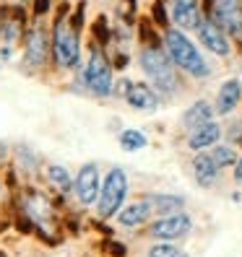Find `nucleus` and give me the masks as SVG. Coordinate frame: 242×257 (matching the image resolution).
Returning <instances> with one entry per match:
<instances>
[{
  "label": "nucleus",
  "mask_w": 242,
  "mask_h": 257,
  "mask_svg": "<svg viewBox=\"0 0 242 257\" xmlns=\"http://www.w3.org/2000/svg\"><path fill=\"white\" fill-rule=\"evenodd\" d=\"M148 257H188L180 247H175L172 241H159L148 249Z\"/></svg>",
  "instance_id": "obj_23"
},
{
  "label": "nucleus",
  "mask_w": 242,
  "mask_h": 257,
  "mask_svg": "<svg viewBox=\"0 0 242 257\" xmlns=\"http://www.w3.org/2000/svg\"><path fill=\"white\" fill-rule=\"evenodd\" d=\"M211 19H214L224 32H229L234 37L242 34V3L239 0H214Z\"/></svg>",
  "instance_id": "obj_8"
},
{
  "label": "nucleus",
  "mask_w": 242,
  "mask_h": 257,
  "mask_svg": "<svg viewBox=\"0 0 242 257\" xmlns=\"http://www.w3.org/2000/svg\"><path fill=\"white\" fill-rule=\"evenodd\" d=\"M120 146H123L125 151H141V148H146V135L141 133V130H123L120 133Z\"/></svg>",
  "instance_id": "obj_22"
},
{
  "label": "nucleus",
  "mask_w": 242,
  "mask_h": 257,
  "mask_svg": "<svg viewBox=\"0 0 242 257\" xmlns=\"http://www.w3.org/2000/svg\"><path fill=\"white\" fill-rule=\"evenodd\" d=\"M120 13H123L125 24H133V16H135V0H123V6H120Z\"/></svg>",
  "instance_id": "obj_27"
},
{
  "label": "nucleus",
  "mask_w": 242,
  "mask_h": 257,
  "mask_svg": "<svg viewBox=\"0 0 242 257\" xmlns=\"http://www.w3.org/2000/svg\"><path fill=\"white\" fill-rule=\"evenodd\" d=\"M234 179H237V182L242 185V159L234 164Z\"/></svg>",
  "instance_id": "obj_31"
},
{
  "label": "nucleus",
  "mask_w": 242,
  "mask_h": 257,
  "mask_svg": "<svg viewBox=\"0 0 242 257\" xmlns=\"http://www.w3.org/2000/svg\"><path fill=\"white\" fill-rule=\"evenodd\" d=\"M86 86L92 88L97 96H107L112 94V63L99 47L92 50V57H89L86 65Z\"/></svg>",
  "instance_id": "obj_5"
},
{
  "label": "nucleus",
  "mask_w": 242,
  "mask_h": 257,
  "mask_svg": "<svg viewBox=\"0 0 242 257\" xmlns=\"http://www.w3.org/2000/svg\"><path fill=\"white\" fill-rule=\"evenodd\" d=\"M141 68L146 73V78L151 81V86L162 91L164 96H175L177 88H180V78H177V70L172 68L175 63L170 60L167 50L162 47H143L141 55Z\"/></svg>",
  "instance_id": "obj_2"
},
{
  "label": "nucleus",
  "mask_w": 242,
  "mask_h": 257,
  "mask_svg": "<svg viewBox=\"0 0 242 257\" xmlns=\"http://www.w3.org/2000/svg\"><path fill=\"white\" fill-rule=\"evenodd\" d=\"M208 154H211V159H214L219 166H221V169H224V166H234L239 159H237V151L232 148V146H214V148H211L208 151Z\"/></svg>",
  "instance_id": "obj_21"
},
{
  "label": "nucleus",
  "mask_w": 242,
  "mask_h": 257,
  "mask_svg": "<svg viewBox=\"0 0 242 257\" xmlns=\"http://www.w3.org/2000/svg\"><path fill=\"white\" fill-rule=\"evenodd\" d=\"M125 101L138 112H156L159 109V94L156 88H151L146 83H133L130 91L125 94Z\"/></svg>",
  "instance_id": "obj_11"
},
{
  "label": "nucleus",
  "mask_w": 242,
  "mask_h": 257,
  "mask_svg": "<svg viewBox=\"0 0 242 257\" xmlns=\"http://www.w3.org/2000/svg\"><path fill=\"white\" fill-rule=\"evenodd\" d=\"M229 135H232V138H242V122H237V125H232V130H229Z\"/></svg>",
  "instance_id": "obj_32"
},
{
  "label": "nucleus",
  "mask_w": 242,
  "mask_h": 257,
  "mask_svg": "<svg viewBox=\"0 0 242 257\" xmlns=\"http://www.w3.org/2000/svg\"><path fill=\"white\" fill-rule=\"evenodd\" d=\"M219 169H221V166L211 159V154H198L193 159V179L201 187H206V190L219 182V174H221Z\"/></svg>",
  "instance_id": "obj_12"
},
{
  "label": "nucleus",
  "mask_w": 242,
  "mask_h": 257,
  "mask_svg": "<svg viewBox=\"0 0 242 257\" xmlns=\"http://www.w3.org/2000/svg\"><path fill=\"white\" fill-rule=\"evenodd\" d=\"M94 39L99 42V47H104V44L110 42V26H107V19L104 16H99L94 21Z\"/></svg>",
  "instance_id": "obj_25"
},
{
  "label": "nucleus",
  "mask_w": 242,
  "mask_h": 257,
  "mask_svg": "<svg viewBox=\"0 0 242 257\" xmlns=\"http://www.w3.org/2000/svg\"><path fill=\"white\" fill-rule=\"evenodd\" d=\"M193 231V218L188 213H172V216H162L154 223L148 226V236H154L159 241H175V239H183Z\"/></svg>",
  "instance_id": "obj_6"
},
{
  "label": "nucleus",
  "mask_w": 242,
  "mask_h": 257,
  "mask_svg": "<svg viewBox=\"0 0 242 257\" xmlns=\"http://www.w3.org/2000/svg\"><path fill=\"white\" fill-rule=\"evenodd\" d=\"M125 65H128V55L120 52V55L115 57V68H125Z\"/></svg>",
  "instance_id": "obj_30"
},
{
  "label": "nucleus",
  "mask_w": 242,
  "mask_h": 257,
  "mask_svg": "<svg viewBox=\"0 0 242 257\" xmlns=\"http://www.w3.org/2000/svg\"><path fill=\"white\" fill-rule=\"evenodd\" d=\"M239 101H242V83L237 78L224 81L216 94V114H232Z\"/></svg>",
  "instance_id": "obj_14"
},
{
  "label": "nucleus",
  "mask_w": 242,
  "mask_h": 257,
  "mask_svg": "<svg viewBox=\"0 0 242 257\" xmlns=\"http://www.w3.org/2000/svg\"><path fill=\"white\" fill-rule=\"evenodd\" d=\"M75 190V198H78L81 205H92L99 200V192H102V182H99V169L97 164H84L78 177L73 182Z\"/></svg>",
  "instance_id": "obj_7"
},
{
  "label": "nucleus",
  "mask_w": 242,
  "mask_h": 257,
  "mask_svg": "<svg viewBox=\"0 0 242 257\" xmlns=\"http://www.w3.org/2000/svg\"><path fill=\"white\" fill-rule=\"evenodd\" d=\"M125 198H128V174L123 169H112L107 177H104V185H102L99 200H97L99 216L102 218L117 216L120 210H123Z\"/></svg>",
  "instance_id": "obj_3"
},
{
  "label": "nucleus",
  "mask_w": 242,
  "mask_h": 257,
  "mask_svg": "<svg viewBox=\"0 0 242 257\" xmlns=\"http://www.w3.org/2000/svg\"><path fill=\"white\" fill-rule=\"evenodd\" d=\"M151 16H154V24H156L159 29H164V32L170 29V16H167V8H164V0H156V3H154V8H151Z\"/></svg>",
  "instance_id": "obj_24"
},
{
  "label": "nucleus",
  "mask_w": 242,
  "mask_h": 257,
  "mask_svg": "<svg viewBox=\"0 0 242 257\" xmlns=\"http://www.w3.org/2000/svg\"><path fill=\"white\" fill-rule=\"evenodd\" d=\"M198 39H201V44H203L208 52H214L219 57H229L232 55V47H229V39H226L224 29L211 16L203 19V24L198 26Z\"/></svg>",
  "instance_id": "obj_9"
},
{
  "label": "nucleus",
  "mask_w": 242,
  "mask_h": 257,
  "mask_svg": "<svg viewBox=\"0 0 242 257\" xmlns=\"http://www.w3.org/2000/svg\"><path fill=\"white\" fill-rule=\"evenodd\" d=\"M107 249H110V252H112L115 257H123V254L128 252V249H125L123 244H117V241H110V244H107Z\"/></svg>",
  "instance_id": "obj_29"
},
{
  "label": "nucleus",
  "mask_w": 242,
  "mask_h": 257,
  "mask_svg": "<svg viewBox=\"0 0 242 257\" xmlns=\"http://www.w3.org/2000/svg\"><path fill=\"white\" fill-rule=\"evenodd\" d=\"M52 50L63 68H75V63H78V32L70 26V21H63V19L55 21Z\"/></svg>",
  "instance_id": "obj_4"
},
{
  "label": "nucleus",
  "mask_w": 242,
  "mask_h": 257,
  "mask_svg": "<svg viewBox=\"0 0 242 257\" xmlns=\"http://www.w3.org/2000/svg\"><path fill=\"white\" fill-rule=\"evenodd\" d=\"M214 114H216L214 104H208L206 99H198V101H193L190 107H188V112L183 114V125L188 130H195V127H201V125L214 122Z\"/></svg>",
  "instance_id": "obj_17"
},
{
  "label": "nucleus",
  "mask_w": 242,
  "mask_h": 257,
  "mask_svg": "<svg viewBox=\"0 0 242 257\" xmlns=\"http://www.w3.org/2000/svg\"><path fill=\"white\" fill-rule=\"evenodd\" d=\"M151 216V205H148V200L143 198V200H135V203H130V205H125L123 210L117 213V221L123 223V226H141V223H146Z\"/></svg>",
  "instance_id": "obj_19"
},
{
  "label": "nucleus",
  "mask_w": 242,
  "mask_h": 257,
  "mask_svg": "<svg viewBox=\"0 0 242 257\" xmlns=\"http://www.w3.org/2000/svg\"><path fill=\"white\" fill-rule=\"evenodd\" d=\"M84 13H86V0H81L78 6H75V13L70 16V26L75 32H81V24H84Z\"/></svg>",
  "instance_id": "obj_26"
},
{
  "label": "nucleus",
  "mask_w": 242,
  "mask_h": 257,
  "mask_svg": "<svg viewBox=\"0 0 242 257\" xmlns=\"http://www.w3.org/2000/svg\"><path fill=\"white\" fill-rule=\"evenodd\" d=\"M50 11V0H34V13L37 16H44Z\"/></svg>",
  "instance_id": "obj_28"
},
{
  "label": "nucleus",
  "mask_w": 242,
  "mask_h": 257,
  "mask_svg": "<svg viewBox=\"0 0 242 257\" xmlns=\"http://www.w3.org/2000/svg\"><path fill=\"white\" fill-rule=\"evenodd\" d=\"M172 19L180 29H195L203 24L201 0H172Z\"/></svg>",
  "instance_id": "obj_10"
},
{
  "label": "nucleus",
  "mask_w": 242,
  "mask_h": 257,
  "mask_svg": "<svg viewBox=\"0 0 242 257\" xmlns=\"http://www.w3.org/2000/svg\"><path fill=\"white\" fill-rule=\"evenodd\" d=\"M164 47H167V55L172 63L180 70H185L188 75H193V78H206V75H211V65L203 60L201 50L180 29H167L164 32Z\"/></svg>",
  "instance_id": "obj_1"
},
{
  "label": "nucleus",
  "mask_w": 242,
  "mask_h": 257,
  "mask_svg": "<svg viewBox=\"0 0 242 257\" xmlns=\"http://www.w3.org/2000/svg\"><path fill=\"white\" fill-rule=\"evenodd\" d=\"M47 52H50L47 34H44L42 29H32V34L26 39V63L32 68H42L47 63Z\"/></svg>",
  "instance_id": "obj_15"
},
{
  "label": "nucleus",
  "mask_w": 242,
  "mask_h": 257,
  "mask_svg": "<svg viewBox=\"0 0 242 257\" xmlns=\"http://www.w3.org/2000/svg\"><path fill=\"white\" fill-rule=\"evenodd\" d=\"M146 200L151 205V213H156L159 218L180 213V210L185 208V198H183V195H172V192H154V195H146Z\"/></svg>",
  "instance_id": "obj_16"
},
{
  "label": "nucleus",
  "mask_w": 242,
  "mask_h": 257,
  "mask_svg": "<svg viewBox=\"0 0 242 257\" xmlns=\"http://www.w3.org/2000/svg\"><path fill=\"white\" fill-rule=\"evenodd\" d=\"M47 179L52 182V187H55L57 192H68V190L73 187V182H75V179H70V174H68L65 166H57V164H52L50 169H47Z\"/></svg>",
  "instance_id": "obj_20"
},
{
  "label": "nucleus",
  "mask_w": 242,
  "mask_h": 257,
  "mask_svg": "<svg viewBox=\"0 0 242 257\" xmlns=\"http://www.w3.org/2000/svg\"><path fill=\"white\" fill-rule=\"evenodd\" d=\"M24 216H29L37 226H42V229H44V226L52 221V208H50V203L44 200L39 192L29 190L26 198H24Z\"/></svg>",
  "instance_id": "obj_13"
},
{
  "label": "nucleus",
  "mask_w": 242,
  "mask_h": 257,
  "mask_svg": "<svg viewBox=\"0 0 242 257\" xmlns=\"http://www.w3.org/2000/svg\"><path fill=\"white\" fill-rule=\"evenodd\" d=\"M221 138V127L216 122H208V125H201V127H195L190 130L188 135V146L193 151H203V148H214Z\"/></svg>",
  "instance_id": "obj_18"
},
{
  "label": "nucleus",
  "mask_w": 242,
  "mask_h": 257,
  "mask_svg": "<svg viewBox=\"0 0 242 257\" xmlns=\"http://www.w3.org/2000/svg\"><path fill=\"white\" fill-rule=\"evenodd\" d=\"M0 257H6V252H0Z\"/></svg>",
  "instance_id": "obj_33"
}]
</instances>
